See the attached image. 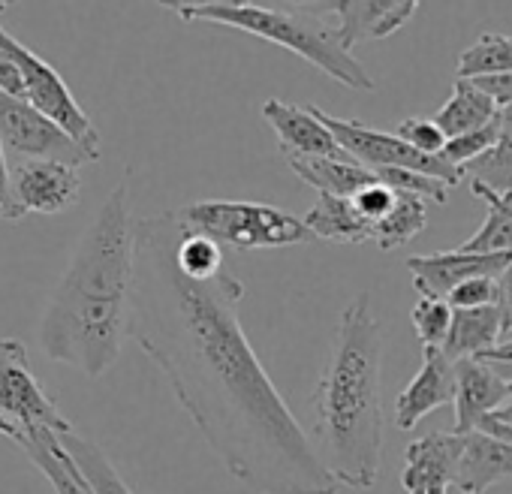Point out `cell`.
Segmentation results:
<instances>
[{"label":"cell","mask_w":512,"mask_h":494,"mask_svg":"<svg viewBox=\"0 0 512 494\" xmlns=\"http://www.w3.org/2000/svg\"><path fill=\"white\" fill-rule=\"evenodd\" d=\"M58 440L67 449V455L73 458V464L82 470V476L88 479L94 494H133V488L121 479V473L115 470L109 455L94 440L82 437L76 428L67 434H58Z\"/></svg>","instance_id":"cell-23"},{"label":"cell","mask_w":512,"mask_h":494,"mask_svg":"<svg viewBox=\"0 0 512 494\" xmlns=\"http://www.w3.org/2000/svg\"><path fill=\"white\" fill-rule=\"evenodd\" d=\"M512 73V37L506 34H482L473 46H467L458 58V79H479Z\"/></svg>","instance_id":"cell-27"},{"label":"cell","mask_w":512,"mask_h":494,"mask_svg":"<svg viewBox=\"0 0 512 494\" xmlns=\"http://www.w3.org/2000/svg\"><path fill=\"white\" fill-rule=\"evenodd\" d=\"M464 449V434H425L413 440L404 452L401 488L404 494H446L455 488L458 458Z\"/></svg>","instance_id":"cell-13"},{"label":"cell","mask_w":512,"mask_h":494,"mask_svg":"<svg viewBox=\"0 0 512 494\" xmlns=\"http://www.w3.org/2000/svg\"><path fill=\"white\" fill-rule=\"evenodd\" d=\"M178 217L235 251H278V247L311 241L305 220L266 205V202H235V199H205L178 208Z\"/></svg>","instance_id":"cell-5"},{"label":"cell","mask_w":512,"mask_h":494,"mask_svg":"<svg viewBox=\"0 0 512 494\" xmlns=\"http://www.w3.org/2000/svg\"><path fill=\"white\" fill-rule=\"evenodd\" d=\"M0 46H4L16 58V64L22 67L25 88H28V103L37 112H43L52 124H58L88 154H94L100 160V133L94 127V121L88 118V112L73 97L64 76L46 58H40L34 49H28L22 40H16L7 28H0Z\"/></svg>","instance_id":"cell-7"},{"label":"cell","mask_w":512,"mask_h":494,"mask_svg":"<svg viewBox=\"0 0 512 494\" xmlns=\"http://www.w3.org/2000/svg\"><path fill=\"white\" fill-rule=\"evenodd\" d=\"M452 317L455 311L446 299H419L410 311V320L422 347H443L452 329Z\"/></svg>","instance_id":"cell-28"},{"label":"cell","mask_w":512,"mask_h":494,"mask_svg":"<svg viewBox=\"0 0 512 494\" xmlns=\"http://www.w3.org/2000/svg\"><path fill=\"white\" fill-rule=\"evenodd\" d=\"M497 112H500L497 103L473 79H455L452 94L440 106L434 121L446 133V139H455V136H464L470 130H479V127L491 124L497 118Z\"/></svg>","instance_id":"cell-20"},{"label":"cell","mask_w":512,"mask_h":494,"mask_svg":"<svg viewBox=\"0 0 512 494\" xmlns=\"http://www.w3.org/2000/svg\"><path fill=\"white\" fill-rule=\"evenodd\" d=\"M10 10V4H7V0H0V13H7Z\"/></svg>","instance_id":"cell-42"},{"label":"cell","mask_w":512,"mask_h":494,"mask_svg":"<svg viewBox=\"0 0 512 494\" xmlns=\"http://www.w3.org/2000/svg\"><path fill=\"white\" fill-rule=\"evenodd\" d=\"M19 449L40 467V473L52 482L55 494H94L88 479L82 476V470L73 464V458L61 446L58 434H46V437L31 440Z\"/></svg>","instance_id":"cell-24"},{"label":"cell","mask_w":512,"mask_h":494,"mask_svg":"<svg viewBox=\"0 0 512 494\" xmlns=\"http://www.w3.org/2000/svg\"><path fill=\"white\" fill-rule=\"evenodd\" d=\"M398 139L422 154H431V157H443L446 142H449L434 118H404L398 124Z\"/></svg>","instance_id":"cell-31"},{"label":"cell","mask_w":512,"mask_h":494,"mask_svg":"<svg viewBox=\"0 0 512 494\" xmlns=\"http://www.w3.org/2000/svg\"><path fill=\"white\" fill-rule=\"evenodd\" d=\"M175 16L184 22H208V25H223L250 37L269 40L317 70H323L329 79L341 82L350 91H377V82L371 73L353 58V52L341 43L338 28H329L311 13H293L281 7H266V4H232V0H199V4H166Z\"/></svg>","instance_id":"cell-4"},{"label":"cell","mask_w":512,"mask_h":494,"mask_svg":"<svg viewBox=\"0 0 512 494\" xmlns=\"http://www.w3.org/2000/svg\"><path fill=\"white\" fill-rule=\"evenodd\" d=\"M479 362L491 365L500 377H506V380L512 383V338H509V341H500L494 350L482 353V356H479Z\"/></svg>","instance_id":"cell-36"},{"label":"cell","mask_w":512,"mask_h":494,"mask_svg":"<svg viewBox=\"0 0 512 494\" xmlns=\"http://www.w3.org/2000/svg\"><path fill=\"white\" fill-rule=\"evenodd\" d=\"M410 281L419 299H446L458 284L491 278L500 281L506 269H512V251L506 254H464V251H440L407 260Z\"/></svg>","instance_id":"cell-11"},{"label":"cell","mask_w":512,"mask_h":494,"mask_svg":"<svg viewBox=\"0 0 512 494\" xmlns=\"http://www.w3.org/2000/svg\"><path fill=\"white\" fill-rule=\"evenodd\" d=\"M0 91L10 94V97H19V100H28L22 67L16 64V58L4 46H0Z\"/></svg>","instance_id":"cell-34"},{"label":"cell","mask_w":512,"mask_h":494,"mask_svg":"<svg viewBox=\"0 0 512 494\" xmlns=\"http://www.w3.org/2000/svg\"><path fill=\"white\" fill-rule=\"evenodd\" d=\"M455 374V434H470L485 416L500 410V404L512 395V383L479 359L455 362Z\"/></svg>","instance_id":"cell-16"},{"label":"cell","mask_w":512,"mask_h":494,"mask_svg":"<svg viewBox=\"0 0 512 494\" xmlns=\"http://www.w3.org/2000/svg\"><path fill=\"white\" fill-rule=\"evenodd\" d=\"M133 263L136 220L124 178L82 232L43 311L37 335L52 362L70 365L88 380L103 377L118 362L130 329Z\"/></svg>","instance_id":"cell-2"},{"label":"cell","mask_w":512,"mask_h":494,"mask_svg":"<svg viewBox=\"0 0 512 494\" xmlns=\"http://www.w3.org/2000/svg\"><path fill=\"white\" fill-rule=\"evenodd\" d=\"M494 103H497V109H503V106H509L512 103V73H497V76H479V79H473Z\"/></svg>","instance_id":"cell-35"},{"label":"cell","mask_w":512,"mask_h":494,"mask_svg":"<svg viewBox=\"0 0 512 494\" xmlns=\"http://www.w3.org/2000/svg\"><path fill=\"white\" fill-rule=\"evenodd\" d=\"M458 374L443 347H422V368L395 401V425L413 431L431 410L455 404Z\"/></svg>","instance_id":"cell-14"},{"label":"cell","mask_w":512,"mask_h":494,"mask_svg":"<svg viewBox=\"0 0 512 494\" xmlns=\"http://www.w3.org/2000/svg\"><path fill=\"white\" fill-rule=\"evenodd\" d=\"M263 118L278 136V148L287 160H353L311 106H290L284 100H266Z\"/></svg>","instance_id":"cell-12"},{"label":"cell","mask_w":512,"mask_h":494,"mask_svg":"<svg viewBox=\"0 0 512 494\" xmlns=\"http://www.w3.org/2000/svg\"><path fill=\"white\" fill-rule=\"evenodd\" d=\"M290 169L314 187L320 196L353 199L359 190L383 181L377 169H368L356 160H287Z\"/></svg>","instance_id":"cell-18"},{"label":"cell","mask_w":512,"mask_h":494,"mask_svg":"<svg viewBox=\"0 0 512 494\" xmlns=\"http://www.w3.org/2000/svg\"><path fill=\"white\" fill-rule=\"evenodd\" d=\"M305 226L311 235L338 241V244H362L371 241V226L362 220V214L353 208L350 199L320 196L317 205L305 214Z\"/></svg>","instance_id":"cell-22"},{"label":"cell","mask_w":512,"mask_h":494,"mask_svg":"<svg viewBox=\"0 0 512 494\" xmlns=\"http://www.w3.org/2000/svg\"><path fill=\"white\" fill-rule=\"evenodd\" d=\"M0 142H4L7 157H16V163L58 160L79 169L97 160L79 142H73L58 124L37 112L28 100L10 97L4 91H0Z\"/></svg>","instance_id":"cell-9"},{"label":"cell","mask_w":512,"mask_h":494,"mask_svg":"<svg viewBox=\"0 0 512 494\" xmlns=\"http://www.w3.org/2000/svg\"><path fill=\"white\" fill-rule=\"evenodd\" d=\"M314 115L329 127V133L338 139V145L362 166L368 169H404V172H416V175H428V178H437L449 187L461 184L464 178V169L446 163L443 157H431V154H422L416 148H410L407 142L398 139V133H383V130H374L362 121H353V118H338V115H329L317 106H311Z\"/></svg>","instance_id":"cell-8"},{"label":"cell","mask_w":512,"mask_h":494,"mask_svg":"<svg viewBox=\"0 0 512 494\" xmlns=\"http://www.w3.org/2000/svg\"><path fill=\"white\" fill-rule=\"evenodd\" d=\"M500 341H503V314L497 305L476 308V311H455L443 353L452 362L479 359L482 353L494 350Z\"/></svg>","instance_id":"cell-19"},{"label":"cell","mask_w":512,"mask_h":494,"mask_svg":"<svg viewBox=\"0 0 512 494\" xmlns=\"http://www.w3.org/2000/svg\"><path fill=\"white\" fill-rule=\"evenodd\" d=\"M178 266L187 278L193 281H211L226 269L220 244L196 229H190L181 220V232H178Z\"/></svg>","instance_id":"cell-26"},{"label":"cell","mask_w":512,"mask_h":494,"mask_svg":"<svg viewBox=\"0 0 512 494\" xmlns=\"http://www.w3.org/2000/svg\"><path fill=\"white\" fill-rule=\"evenodd\" d=\"M470 190L482 202H488V214L479 223V229L464 244H458L455 251H464V254H506V251H512V193H494L491 187H485L479 181H470Z\"/></svg>","instance_id":"cell-21"},{"label":"cell","mask_w":512,"mask_h":494,"mask_svg":"<svg viewBox=\"0 0 512 494\" xmlns=\"http://www.w3.org/2000/svg\"><path fill=\"white\" fill-rule=\"evenodd\" d=\"M178 232V211L136 220L127 335L157 362L238 482L260 494H338L341 482L241 329L244 284L229 269L211 281L187 278L178 266Z\"/></svg>","instance_id":"cell-1"},{"label":"cell","mask_w":512,"mask_h":494,"mask_svg":"<svg viewBox=\"0 0 512 494\" xmlns=\"http://www.w3.org/2000/svg\"><path fill=\"white\" fill-rule=\"evenodd\" d=\"M491 416H497L500 422H506V425L512 428V395H509V398L500 404V410H497V413H491Z\"/></svg>","instance_id":"cell-41"},{"label":"cell","mask_w":512,"mask_h":494,"mask_svg":"<svg viewBox=\"0 0 512 494\" xmlns=\"http://www.w3.org/2000/svg\"><path fill=\"white\" fill-rule=\"evenodd\" d=\"M428 223V208L425 199L413 196V193H398L395 208L374 223L371 229V241L380 247V251H395V247H404L407 241H413Z\"/></svg>","instance_id":"cell-25"},{"label":"cell","mask_w":512,"mask_h":494,"mask_svg":"<svg viewBox=\"0 0 512 494\" xmlns=\"http://www.w3.org/2000/svg\"><path fill=\"white\" fill-rule=\"evenodd\" d=\"M67 431H73V422L34 374L28 347L19 338L0 335V434L25 446L46 434Z\"/></svg>","instance_id":"cell-6"},{"label":"cell","mask_w":512,"mask_h":494,"mask_svg":"<svg viewBox=\"0 0 512 494\" xmlns=\"http://www.w3.org/2000/svg\"><path fill=\"white\" fill-rule=\"evenodd\" d=\"M497 145H500V124H497V118H494L491 124H485V127H479V130H470V133H464V136L449 139V142H446V151H443V160L452 163V166H458V169H464V166H470L473 160H479V157H485L488 151H494Z\"/></svg>","instance_id":"cell-29"},{"label":"cell","mask_w":512,"mask_h":494,"mask_svg":"<svg viewBox=\"0 0 512 494\" xmlns=\"http://www.w3.org/2000/svg\"><path fill=\"white\" fill-rule=\"evenodd\" d=\"M398 193H401V190H392L389 184L377 181V184H371V187L359 190L350 202H353V208L362 214V220H368V226L374 229V223H380V220L395 208Z\"/></svg>","instance_id":"cell-32"},{"label":"cell","mask_w":512,"mask_h":494,"mask_svg":"<svg viewBox=\"0 0 512 494\" xmlns=\"http://www.w3.org/2000/svg\"><path fill=\"white\" fill-rule=\"evenodd\" d=\"M497 281L491 278H476V281H464L458 284L446 302L452 305V311H476V308H488V305H497Z\"/></svg>","instance_id":"cell-33"},{"label":"cell","mask_w":512,"mask_h":494,"mask_svg":"<svg viewBox=\"0 0 512 494\" xmlns=\"http://www.w3.org/2000/svg\"><path fill=\"white\" fill-rule=\"evenodd\" d=\"M0 220H4V205H0Z\"/></svg>","instance_id":"cell-43"},{"label":"cell","mask_w":512,"mask_h":494,"mask_svg":"<svg viewBox=\"0 0 512 494\" xmlns=\"http://www.w3.org/2000/svg\"><path fill=\"white\" fill-rule=\"evenodd\" d=\"M464 172H470L473 181L491 187L494 193H512V145H497L485 157L464 166Z\"/></svg>","instance_id":"cell-30"},{"label":"cell","mask_w":512,"mask_h":494,"mask_svg":"<svg viewBox=\"0 0 512 494\" xmlns=\"http://www.w3.org/2000/svg\"><path fill=\"white\" fill-rule=\"evenodd\" d=\"M0 205H4V220L13 223V193H10V157L0 142Z\"/></svg>","instance_id":"cell-38"},{"label":"cell","mask_w":512,"mask_h":494,"mask_svg":"<svg viewBox=\"0 0 512 494\" xmlns=\"http://www.w3.org/2000/svg\"><path fill=\"white\" fill-rule=\"evenodd\" d=\"M13 223L25 214H64L79 202L82 175L58 160H22L10 166Z\"/></svg>","instance_id":"cell-10"},{"label":"cell","mask_w":512,"mask_h":494,"mask_svg":"<svg viewBox=\"0 0 512 494\" xmlns=\"http://www.w3.org/2000/svg\"><path fill=\"white\" fill-rule=\"evenodd\" d=\"M317 7L338 16V37L350 52L356 43L386 40L398 34L419 10L416 0H335V4Z\"/></svg>","instance_id":"cell-15"},{"label":"cell","mask_w":512,"mask_h":494,"mask_svg":"<svg viewBox=\"0 0 512 494\" xmlns=\"http://www.w3.org/2000/svg\"><path fill=\"white\" fill-rule=\"evenodd\" d=\"M497 124H500V145H512V103L497 112Z\"/></svg>","instance_id":"cell-40"},{"label":"cell","mask_w":512,"mask_h":494,"mask_svg":"<svg viewBox=\"0 0 512 494\" xmlns=\"http://www.w3.org/2000/svg\"><path fill=\"white\" fill-rule=\"evenodd\" d=\"M497 290H500L497 308H500V314H503V341H509V335H512V269H506V272L500 275Z\"/></svg>","instance_id":"cell-37"},{"label":"cell","mask_w":512,"mask_h":494,"mask_svg":"<svg viewBox=\"0 0 512 494\" xmlns=\"http://www.w3.org/2000/svg\"><path fill=\"white\" fill-rule=\"evenodd\" d=\"M476 431L491 434V437H497V440H503V443H509V446H512V428H509L506 422H500L497 416H485V419L479 422V428H476Z\"/></svg>","instance_id":"cell-39"},{"label":"cell","mask_w":512,"mask_h":494,"mask_svg":"<svg viewBox=\"0 0 512 494\" xmlns=\"http://www.w3.org/2000/svg\"><path fill=\"white\" fill-rule=\"evenodd\" d=\"M512 476V446L482 434L470 431L464 434V449L458 458V473H455V488L461 494H482L494 482Z\"/></svg>","instance_id":"cell-17"},{"label":"cell","mask_w":512,"mask_h":494,"mask_svg":"<svg viewBox=\"0 0 512 494\" xmlns=\"http://www.w3.org/2000/svg\"><path fill=\"white\" fill-rule=\"evenodd\" d=\"M383 329L371 296H356L338 323L329 365L317 383V437L329 473L356 491L374 488L383 464Z\"/></svg>","instance_id":"cell-3"}]
</instances>
